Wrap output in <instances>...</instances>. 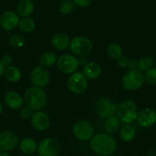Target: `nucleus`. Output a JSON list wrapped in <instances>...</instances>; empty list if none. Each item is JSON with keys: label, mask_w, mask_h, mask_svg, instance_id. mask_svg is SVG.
Instances as JSON below:
<instances>
[{"label": "nucleus", "mask_w": 156, "mask_h": 156, "mask_svg": "<svg viewBox=\"0 0 156 156\" xmlns=\"http://www.w3.org/2000/svg\"><path fill=\"white\" fill-rule=\"evenodd\" d=\"M116 141L114 137L106 133H98L91 139L90 147L97 155L108 156L116 149Z\"/></svg>", "instance_id": "1"}, {"label": "nucleus", "mask_w": 156, "mask_h": 156, "mask_svg": "<svg viewBox=\"0 0 156 156\" xmlns=\"http://www.w3.org/2000/svg\"><path fill=\"white\" fill-rule=\"evenodd\" d=\"M24 101L32 111H40L47 102V95L44 90L38 87H30L24 93Z\"/></svg>", "instance_id": "2"}, {"label": "nucleus", "mask_w": 156, "mask_h": 156, "mask_svg": "<svg viewBox=\"0 0 156 156\" xmlns=\"http://www.w3.org/2000/svg\"><path fill=\"white\" fill-rule=\"evenodd\" d=\"M116 112L119 120L126 124L136 120L138 115L137 108L131 100H125L121 102L118 106Z\"/></svg>", "instance_id": "3"}, {"label": "nucleus", "mask_w": 156, "mask_h": 156, "mask_svg": "<svg viewBox=\"0 0 156 156\" xmlns=\"http://www.w3.org/2000/svg\"><path fill=\"white\" fill-rule=\"evenodd\" d=\"M145 81V75L139 69L129 70L124 75L122 80V86L125 89L135 91L140 88Z\"/></svg>", "instance_id": "4"}, {"label": "nucleus", "mask_w": 156, "mask_h": 156, "mask_svg": "<svg viewBox=\"0 0 156 156\" xmlns=\"http://www.w3.org/2000/svg\"><path fill=\"white\" fill-rule=\"evenodd\" d=\"M70 51L78 56L88 55L93 49V44L90 39L82 36L73 38L70 43Z\"/></svg>", "instance_id": "5"}, {"label": "nucleus", "mask_w": 156, "mask_h": 156, "mask_svg": "<svg viewBox=\"0 0 156 156\" xmlns=\"http://www.w3.org/2000/svg\"><path fill=\"white\" fill-rule=\"evenodd\" d=\"M118 106L113 101L106 98H100L95 102L94 108L98 117L102 119H107L114 114L117 111Z\"/></svg>", "instance_id": "6"}, {"label": "nucleus", "mask_w": 156, "mask_h": 156, "mask_svg": "<svg viewBox=\"0 0 156 156\" xmlns=\"http://www.w3.org/2000/svg\"><path fill=\"white\" fill-rule=\"evenodd\" d=\"M60 144L54 138H46L38 144L37 150L40 156H58L60 152Z\"/></svg>", "instance_id": "7"}, {"label": "nucleus", "mask_w": 156, "mask_h": 156, "mask_svg": "<svg viewBox=\"0 0 156 156\" xmlns=\"http://www.w3.org/2000/svg\"><path fill=\"white\" fill-rule=\"evenodd\" d=\"M67 86L74 94H82L87 88V79L83 73H73L68 78Z\"/></svg>", "instance_id": "8"}, {"label": "nucleus", "mask_w": 156, "mask_h": 156, "mask_svg": "<svg viewBox=\"0 0 156 156\" xmlns=\"http://www.w3.org/2000/svg\"><path fill=\"white\" fill-rule=\"evenodd\" d=\"M57 66L61 73L73 74L78 68V59L70 54H64L57 59Z\"/></svg>", "instance_id": "9"}, {"label": "nucleus", "mask_w": 156, "mask_h": 156, "mask_svg": "<svg viewBox=\"0 0 156 156\" xmlns=\"http://www.w3.org/2000/svg\"><path fill=\"white\" fill-rule=\"evenodd\" d=\"M73 133L75 136L79 140H88L93 136L94 129L89 122L80 120L73 125Z\"/></svg>", "instance_id": "10"}, {"label": "nucleus", "mask_w": 156, "mask_h": 156, "mask_svg": "<svg viewBox=\"0 0 156 156\" xmlns=\"http://www.w3.org/2000/svg\"><path fill=\"white\" fill-rule=\"evenodd\" d=\"M18 143V139L14 133L7 130L0 132V152L12 150Z\"/></svg>", "instance_id": "11"}, {"label": "nucleus", "mask_w": 156, "mask_h": 156, "mask_svg": "<svg viewBox=\"0 0 156 156\" xmlns=\"http://www.w3.org/2000/svg\"><path fill=\"white\" fill-rule=\"evenodd\" d=\"M136 120L139 126L142 127H150L155 123L156 112L151 108L142 109L138 113Z\"/></svg>", "instance_id": "12"}, {"label": "nucleus", "mask_w": 156, "mask_h": 156, "mask_svg": "<svg viewBox=\"0 0 156 156\" xmlns=\"http://www.w3.org/2000/svg\"><path fill=\"white\" fill-rule=\"evenodd\" d=\"M32 83L38 88L46 86L49 82V74L43 66H36L31 73Z\"/></svg>", "instance_id": "13"}, {"label": "nucleus", "mask_w": 156, "mask_h": 156, "mask_svg": "<svg viewBox=\"0 0 156 156\" xmlns=\"http://www.w3.org/2000/svg\"><path fill=\"white\" fill-rule=\"evenodd\" d=\"M19 16L12 11L3 12L0 16V26L5 30H12L19 23Z\"/></svg>", "instance_id": "14"}, {"label": "nucleus", "mask_w": 156, "mask_h": 156, "mask_svg": "<svg viewBox=\"0 0 156 156\" xmlns=\"http://www.w3.org/2000/svg\"><path fill=\"white\" fill-rule=\"evenodd\" d=\"M32 124L38 130H45L50 124L49 117L45 112L38 111L32 115Z\"/></svg>", "instance_id": "15"}, {"label": "nucleus", "mask_w": 156, "mask_h": 156, "mask_svg": "<svg viewBox=\"0 0 156 156\" xmlns=\"http://www.w3.org/2000/svg\"><path fill=\"white\" fill-rule=\"evenodd\" d=\"M4 101L6 105L12 109H18L23 105L21 96L15 91H9L5 94Z\"/></svg>", "instance_id": "16"}, {"label": "nucleus", "mask_w": 156, "mask_h": 156, "mask_svg": "<svg viewBox=\"0 0 156 156\" xmlns=\"http://www.w3.org/2000/svg\"><path fill=\"white\" fill-rule=\"evenodd\" d=\"M70 39L65 34L58 33L54 35L51 38V44L54 48L60 50H64L70 46Z\"/></svg>", "instance_id": "17"}, {"label": "nucleus", "mask_w": 156, "mask_h": 156, "mask_svg": "<svg viewBox=\"0 0 156 156\" xmlns=\"http://www.w3.org/2000/svg\"><path fill=\"white\" fill-rule=\"evenodd\" d=\"M83 73L87 79H95L101 75V67L96 62H89L84 67Z\"/></svg>", "instance_id": "18"}, {"label": "nucleus", "mask_w": 156, "mask_h": 156, "mask_svg": "<svg viewBox=\"0 0 156 156\" xmlns=\"http://www.w3.org/2000/svg\"><path fill=\"white\" fill-rule=\"evenodd\" d=\"M21 152L27 155H32L37 150L36 142L32 138H24L21 141L19 145Z\"/></svg>", "instance_id": "19"}, {"label": "nucleus", "mask_w": 156, "mask_h": 156, "mask_svg": "<svg viewBox=\"0 0 156 156\" xmlns=\"http://www.w3.org/2000/svg\"><path fill=\"white\" fill-rule=\"evenodd\" d=\"M18 14L21 17L29 16L34 11V4L31 0H21L17 7Z\"/></svg>", "instance_id": "20"}, {"label": "nucleus", "mask_w": 156, "mask_h": 156, "mask_svg": "<svg viewBox=\"0 0 156 156\" xmlns=\"http://www.w3.org/2000/svg\"><path fill=\"white\" fill-rule=\"evenodd\" d=\"M4 74L6 79L11 82H18L21 77V71L17 67L12 66H8L5 69Z\"/></svg>", "instance_id": "21"}, {"label": "nucleus", "mask_w": 156, "mask_h": 156, "mask_svg": "<svg viewBox=\"0 0 156 156\" xmlns=\"http://www.w3.org/2000/svg\"><path fill=\"white\" fill-rule=\"evenodd\" d=\"M119 121L118 117L113 115L108 117L104 123V128L109 133H114L118 130L119 127Z\"/></svg>", "instance_id": "22"}, {"label": "nucleus", "mask_w": 156, "mask_h": 156, "mask_svg": "<svg viewBox=\"0 0 156 156\" xmlns=\"http://www.w3.org/2000/svg\"><path fill=\"white\" fill-rule=\"evenodd\" d=\"M136 129L132 125L125 124L121 128L120 137L123 141L130 142L135 138Z\"/></svg>", "instance_id": "23"}, {"label": "nucleus", "mask_w": 156, "mask_h": 156, "mask_svg": "<svg viewBox=\"0 0 156 156\" xmlns=\"http://www.w3.org/2000/svg\"><path fill=\"white\" fill-rule=\"evenodd\" d=\"M57 56L53 52H46L41 55L40 58V63L43 67H50L56 62Z\"/></svg>", "instance_id": "24"}, {"label": "nucleus", "mask_w": 156, "mask_h": 156, "mask_svg": "<svg viewBox=\"0 0 156 156\" xmlns=\"http://www.w3.org/2000/svg\"><path fill=\"white\" fill-rule=\"evenodd\" d=\"M18 26L21 31L25 32V33H30V32L33 31L34 29L35 28V22L32 18L25 17V18H22L21 19H20Z\"/></svg>", "instance_id": "25"}, {"label": "nucleus", "mask_w": 156, "mask_h": 156, "mask_svg": "<svg viewBox=\"0 0 156 156\" xmlns=\"http://www.w3.org/2000/svg\"><path fill=\"white\" fill-rule=\"evenodd\" d=\"M154 61L149 56H143L138 61V69L141 72H147L153 68Z\"/></svg>", "instance_id": "26"}, {"label": "nucleus", "mask_w": 156, "mask_h": 156, "mask_svg": "<svg viewBox=\"0 0 156 156\" xmlns=\"http://www.w3.org/2000/svg\"><path fill=\"white\" fill-rule=\"evenodd\" d=\"M107 53L112 59L118 60L122 56V50L119 44L114 43V44H112L109 46L108 49H107Z\"/></svg>", "instance_id": "27"}, {"label": "nucleus", "mask_w": 156, "mask_h": 156, "mask_svg": "<svg viewBox=\"0 0 156 156\" xmlns=\"http://www.w3.org/2000/svg\"><path fill=\"white\" fill-rule=\"evenodd\" d=\"M74 9V4L70 1H65L61 3L59 6V11L61 13L67 15L73 12Z\"/></svg>", "instance_id": "28"}, {"label": "nucleus", "mask_w": 156, "mask_h": 156, "mask_svg": "<svg viewBox=\"0 0 156 156\" xmlns=\"http://www.w3.org/2000/svg\"><path fill=\"white\" fill-rule=\"evenodd\" d=\"M9 44L12 47H21L24 44V40L19 35H12L9 38Z\"/></svg>", "instance_id": "29"}, {"label": "nucleus", "mask_w": 156, "mask_h": 156, "mask_svg": "<svg viewBox=\"0 0 156 156\" xmlns=\"http://www.w3.org/2000/svg\"><path fill=\"white\" fill-rule=\"evenodd\" d=\"M145 80L150 85H156V68H151L145 73Z\"/></svg>", "instance_id": "30"}, {"label": "nucleus", "mask_w": 156, "mask_h": 156, "mask_svg": "<svg viewBox=\"0 0 156 156\" xmlns=\"http://www.w3.org/2000/svg\"><path fill=\"white\" fill-rule=\"evenodd\" d=\"M20 115L23 119H28L32 117L33 113H32V110L29 108L28 107H24L21 109V112H20Z\"/></svg>", "instance_id": "31"}, {"label": "nucleus", "mask_w": 156, "mask_h": 156, "mask_svg": "<svg viewBox=\"0 0 156 156\" xmlns=\"http://www.w3.org/2000/svg\"><path fill=\"white\" fill-rule=\"evenodd\" d=\"M93 0H73V4L78 7H87L92 3Z\"/></svg>", "instance_id": "32"}, {"label": "nucleus", "mask_w": 156, "mask_h": 156, "mask_svg": "<svg viewBox=\"0 0 156 156\" xmlns=\"http://www.w3.org/2000/svg\"><path fill=\"white\" fill-rule=\"evenodd\" d=\"M1 60H2V62L3 66L6 67L10 66L11 64L12 63V56H9V55H5Z\"/></svg>", "instance_id": "33"}, {"label": "nucleus", "mask_w": 156, "mask_h": 156, "mask_svg": "<svg viewBox=\"0 0 156 156\" xmlns=\"http://www.w3.org/2000/svg\"><path fill=\"white\" fill-rule=\"evenodd\" d=\"M118 65L121 67H126L128 66V59H127L125 56H121L119 59L117 60Z\"/></svg>", "instance_id": "34"}, {"label": "nucleus", "mask_w": 156, "mask_h": 156, "mask_svg": "<svg viewBox=\"0 0 156 156\" xmlns=\"http://www.w3.org/2000/svg\"><path fill=\"white\" fill-rule=\"evenodd\" d=\"M128 67L130 70L136 69V68H138V61L135 59H128Z\"/></svg>", "instance_id": "35"}, {"label": "nucleus", "mask_w": 156, "mask_h": 156, "mask_svg": "<svg viewBox=\"0 0 156 156\" xmlns=\"http://www.w3.org/2000/svg\"><path fill=\"white\" fill-rule=\"evenodd\" d=\"M4 71H5V66H3L2 62V60L0 59V76L4 73Z\"/></svg>", "instance_id": "36"}, {"label": "nucleus", "mask_w": 156, "mask_h": 156, "mask_svg": "<svg viewBox=\"0 0 156 156\" xmlns=\"http://www.w3.org/2000/svg\"><path fill=\"white\" fill-rule=\"evenodd\" d=\"M0 156H11L7 152H0Z\"/></svg>", "instance_id": "37"}, {"label": "nucleus", "mask_w": 156, "mask_h": 156, "mask_svg": "<svg viewBox=\"0 0 156 156\" xmlns=\"http://www.w3.org/2000/svg\"><path fill=\"white\" fill-rule=\"evenodd\" d=\"M2 105L1 102H0V115L2 114Z\"/></svg>", "instance_id": "38"}, {"label": "nucleus", "mask_w": 156, "mask_h": 156, "mask_svg": "<svg viewBox=\"0 0 156 156\" xmlns=\"http://www.w3.org/2000/svg\"><path fill=\"white\" fill-rule=\"evenodd\" d=\"M61 1H64V2H65V1H68V0H61Z\"/></svg>", "instance_id": "39"}]
</instances>
